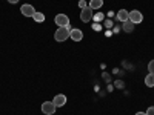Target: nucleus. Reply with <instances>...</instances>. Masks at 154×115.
Returning a JSON list of instances; mask_svg holds the SVG:
<instances>
[{"label":"nucleus","instance_id":"obj_1","mask_svg":"<svg viewBox=\"0 0 154 115\" xmlns=\"http://www.w3.org/2000/svg\"><path fill=\"white\" fill-rule=\"evenodd\" d=\"M69 29L68 28H59L54 34V38H56V42H65L66 38L69 37Z\"/></svg>","mask_w":154,"mask_h":115},{"label":"nucleus","instance_id":"obj_19","mask_svg":"<svg viewBox=\"0 0 154 115\" xmlns=\"http://www.w3.org/2000/svg\"><path fill=\"white\" fill-rule=\"evenodd\" d=\"M136 115H146V114H145V112H137Z\"/></svg>","mask_w":154,"mask_h":115},{"label":"nucleus","instance_id":"obj_10","mask_svg":"<svg viewBox=\"0 0 154 115\" xmlns=\"http://www.w3.org/2000/svg\"><path fill=\"white\" fill-rule=\"evenodd\" d=\"M117 20L122 22V23L128 20V12H126V9H120V11L117 12Z\"/></svg>","mask_w":154,"mask_h":115},{"label":"nucleus","instance_id":"obj_6","mask_svg":"<svg viewBox=\"0 0 154 115\" xmlns=\"http://www.w3.org/2000/svg\"><path fill=\"white\" fill-rule=\"evenodd\" d=\"M20 9H22V14H23L25 17H32V16L35 14L34 6H32V5H28V3H26V5H23Z\"/></svg>","mask_w":154,"mask_h":115},{"label":"nucleus","instance_id":"obj_3","mask_svg":"<svg viewBox=\"0 0 154 115\" xmlns=\"http://www.w3.org/2000/svg\"><path fill=\"white\" fill-rule=\"evenodd\" d=\"M128 20L133 22L134 25H137V23H142L143 16H142V12H139V11H131V12H128Z\"/></svg>","mask_w":154,"mask_h":115},{"label":"nucleus","instance_id":"obj_14","mask_svg":"<svg viewBox=\"0 0 154 115\" xmlns=\"http://www.w3.org/2000/svg\"><path fill=\"white\" fill-rule=\"evenodd\" d=\"M148 71H149V74H154V60H151L148 63Z\"/></svg>","mask_w":154,"mask_h":115},{"label":"nucleus","instance_id":"obj_5","mask_svg":"<svg viewBox=\"0 0 154 115\" xmlns=\"http://www.w3.org/2000/svg\"><path fill=\"white\" fill-rule=\"evenodd\" d=\"M56 23L59 25V28H66L69 25V19L65 14H57L56 16Z\"/></svg>","mask_w":154,"mask_h":115},{"label":"nucleus","instance_id":"obj_16","mask_svg":"<svg viewBox=\"0 0 154 115\" xmlns=\"http://www.w3.org/2000/svg\"><path fill=\"white\" fill-rule=\"evenodd\" d=\"M79 6H80V8H86V2H85V0H80V2H79Z\"/></svg>","mask_w":154,"mask_h":115},{"label":"nucleus","instance_id":"obj_4","mask_svg":"<svg viewBox=\"0 0 154 115\" xmlns=\"http://www.w3.org/2000/svg\"><path fill=\"white\" fill-rule=\"evenodd\" d=\"M42 112L45 115H53L56 112V105L53 103V101H45V103L42 105Z\"/></svg>","mask_w":154,"mask_h":115},{"label":"nucleus","instance_id":"obj_7","mask_svg":"<svg viewBox=\"0 0 154 115\" xmlns=\"http://www.w3.org/2000/svg\"><path fill=\"white\" fill-rule=\"evenodd\" d=\"M53 103L56 105V108H60V106H65V103H66V97L63 95V94H59V95H56V97H54V100H53Z\"/></svg>","mask_w":154,"mask_h":115},{"label":"nucleus","instance_id":"obj_13","mask_svg":"<svg viewBox=\"0 0 154 115\" xmlns=\"http://www.w3.org/2000/svg\"><path fill=\"white\" fill-rule=\"evenodd\" d=\"M32 19H34L37 23H42V22H45V16L42 14V12H37V11H35V14L32 16Z\"/></svg>","mask_w":154,"mask_h":115},{"label":"nucleus","instance_id":"obj_9","mask_svg":"<svg viewBox=\"0 0 154 115\" xmlns=\"http://www.w3.org/2000/svg\"><path fill=\"white\" fill-rule=\"evenodd\" d=\"M122 28H123L125 32H133V31H134V23L130 22V20H126V22L122 23Z\"/></svg>","mask_w":154,"mask_h":115},{"label":"nucleus","instance_id":"obj_8","mask_svg":"<svg viewBox=\"0 0 154 115\" xmlns=\"http://www.w3.org/2000/svg\"><path fill=\"white\" fill-rule=\"evenodd\" d=\"M69 37L72 38L74 42H80L82 38H83V32H82L80 29H71V32H69Z\"/></svg>","mask_w":154,"mask_h":115},{"label":"nucleus","instance_id":"obj_2","mask_svg":"<svg viewBox=\"0 0 154 115\" xmlns=\"http://www.w3.org/2000/svg\"><path fill=\"white\" fill-rule=\"evenodd\" d=\"M80 20H82L83 23H88V22L93 20V9L89 8V6H86V8L82 9V12H80Z\"/></svg>","mask_w":154,"mask_h":115},{"label":"nucleus","instance_id":"obj_11","mask_svg":"<svg viewBox=\"0 0 154 115\" xmlns=\"http://www.w3.org/2000/svg\"><path fill=\"white\" fill-rule=\"evenodd\" d=\"M102 5H103V0H91L89 2V8L91 9H99L102 8Z\"/></svg>","mask_w":154,"mask_h":115},{"label":"nucleus","instance_id":"obj_12","mask_svg":"<svg viewBox=\"0 0 154 115\" xmlns=\"http://www.w3.org/2000/svg\"><path fill=\"white\" fill-rule=\"evenodd\" d=\"M145 84L149 86V87L154 86V74H148V75L145 77Z\"/></svg>","mask_w":154,"mask_h":115},{"label":"nucleus","instance_id":"obj_15","mask_svg":"<svg viewBox=\"0 0 154 115\" xmlns=\"http://www.w3.org/2000/svg\"><path fill=\"white\" fill-rule=\"evenodd\" d=\"M145 114H146V115H154V106H151V108H148Z\"/></svg>","mask_w":154,"mask_h":115},{"label":"nucleus","instance_id":"obj_17","mask_svg":"<svg viewBox=\"0 0 154 115\" xmlns=\"http://www.w3.org/2000/svg\"><path fill=\"white\" fill-rule=\"evenodd\" d=\"M94 19H96V20H102V19H103V16H102V14H97Z\"/></svg>","mask_w":154,"mask_h":115},{"label":"nucleus","instance_id":"obj_18","mask_svg":"<svg viewBox=\"0 0 154 115\" xmlns=\"http://www.w3.org/2000/svg\"><path fill=\"white\" fill-rule=\"evenodd\" d=\"M8 2H9V3H17L19 0H8Z\"/></svg>","mask_w":154,"mask_h":115}]
</instances>
